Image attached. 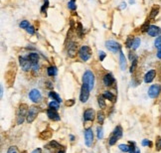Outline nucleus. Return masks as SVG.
<instances>
[{"label": "nucleus", "mask_w": 161, "mask_h": 153, "mask_svg": "<svg viewBox=\"0 0 161 153\" xmlns=\"http://www.w3.org/2000/svg\"><path fill=\"white\" fill-rule=\"evenodd\" d=\"M58 153H66V152H65V150H59Z\"/></svg>", "instance_id": "864d4df0"}, {"label": "nucleus", "mask_w": 161, "mask_h": 153, "mask_svg": "<svg viewBox=\"0 0 161 153\" xmlns=\"http://www.w3.org/2000/svg\"><path fill=\"white\" fill-rule=\"evenodd\" d=\"M157 49H158V50H157L156 56H157V58H158V59H161V47L157 48Z\"/></svg>", "instance_id": "de8ad7c7"}, {"label": "nucleus", "mask_w": 161, "mask_h": 153, "mask_svg": "<svg viewBox=\"0 0 161 153\" xmlns=\"http://www.w3.org/2000/svg\"><path fill=\"white\" fill-rule=\"evenodd\" d=\"M103 85L105 87H111L113 84L115 83V79L110 73H108L103 76Z\"/></svg>", "instance_id": "f8f14e48"}, {"label": "nucleus", "mask_w": 161, "mask_h": 153, "mask_svg": "<svg viewBox=\"0 0 161 153\" xmlns=\"http://www.w3.org/2000/svg\"><path fill=\"white\" fill-rule=\"evenodd\" d=\"M129 153H140V150H139L138 148H137L136 146H134L133 148H132V150H131V151L129 152Z\"/></svg>", "instance_id": "49530a36"}, {"label": "nucleus", "mask_w": 161, "mask_h": 153, "mask_svg": "<svg viewBox=\"0 0 161 153\" xmlns=\"http://www.w3.org/2000/svg\"><path fill=\"white\" fill-rule=\"evenodd\" d=\"M137 61H138V59H135L134 61L131 62V67H130V70H129V72L131 73H134V71H135L136 69V66H137Z\"/></svg>", "instance_id": "c9c22d12"}, {"label": "nucleus", "mask_w": 161, "mask_h": 153, "mask_svg": "<svg viewBox=\"0 0 161 153\" xmlns=\"http://www.w3.org/2000/svg\"><path fill=\"white\" fill-rule=\"evenodd\" d=\"M27 58L28 60L31 62L32 65H35V64H39V55L38 53H30L27 55Z\"/></svg>", "instance_id": "6ab92c4d"}, {"label": "nucleus", "mask_w": 161, "mask_h": 153, "mask_svg": "<svg viewBox=\"0 0 161 153\" xmlns=\"http://www.w3.org/2000/svg\"><path fill=\"white\" fill-rule=\"evenodd\" d=\"M18 59H19V64L20 66H21V69L24 72H29L30 70L32 69V64H31V62L28 60L27 56L26 57L20 56Z\"/></svg>", "instance_id": "6e6552de"}, {"label": "nucleus", "mask_w": 161, "mask_h": 153, "mask_svg": "<svg viewBox=\"0 0 161 153\" xmlns=\"http://www.w3.org/2000/svg\"><path fill=\"white\" fill-rule=\"evenodd\" d=\"M68 8L72 11L77 10V4H76V0H70L68 2Z\"/></svg>", "instance_id": "c85d7f7f"}, {"label": "nucleus", "mask_w": 161, "mask_h": 153, "mask_svg": "<svg viewBox=\"0 0 161 153\" xmlns=\"http://www.w3.org/2000/svg\"><path fill=\"white\" fill-rule=\"evenodd\" d=\"M7 153H19V151L16 146H10L7 150Z\"/></svg>", "instance_id": "a19ab883"}, {"label": "nucleus", "mask_w": 161, "mask_h": 153, "mask_svg": "<svg viewBox=\"0 0 161 153\" xmlns=\"http://www.w3.org/2000/svg\"><path fill=\"white\" fill-rule=\"evenodd\" d=\"M155 147H156L157 151H161V136L156 137V141H155Z\"/></svg>", "instance_id": "f704fd0d"}, {"label": "nucleus", "mask_w": 161, "mask_h": 153, "mask_svg": "<svg viewBox=\"0 0 161 153\" xmlns=\"http://www.w3.org/2000/svg\"><path fill=\"white\" fill-rule=\"evenodd\" d=\"M76 55H77V44L75 42H69L68 56L70 58H75Z\"/></svg>", "instance_id": "dca6fc26"}, {"label": "nucleus", "mask_w": 161, "mask_h": 153, "mask_svg": "<svg viewBox=\"0 0 161 153\" xmlns=\"http://www.w3.org/2000/svg\"><path fill=\"white\" fill-rule=\"evenodd\" d=\"M49 145H51L53 148H61V144H60L59 142H57L56 140H52Z\"/></svg>", "instance_id": "58836bf2"}, {"label": "nucleus", "mask_w": 161, "mask_h": 153, "mask_svg": "<svg viewBox=\"0 0 161 153\" xmlns=\"http://www.w3.org/2000/svg\"><path fill=\"white\" fill-rule=\"evenodd\" d=\"M85 144L88 147H90L93 143V132L92 128H87L85 129Z\"/></svg>", "instance_id": "1a4fd4ad"}, {"label": "nucleus", "mask_w": 161, "mask_h": 153, "mask_svg": "<svg viewBox=\"0 0 161 153\" xmlns=\"http://www.w3.org/2000/svg\"><path fill=\"white\" fill-rule=\"evenodd\" d=\"M105 57H106V54L105 53V52H103V51H98V58H100V62H103V60L105 59Z\"/></svg>", "instance_id": "79ce46f5"}, {"label": "nucleus", "mask_w": 161, "mask_h": 153, "mask_svg": "<svg viewBox=\"0 0 161 153\" xmlns=\"http://www.w3.org/2000/svg\"><path fill=\"white\" fill-rule=\"evenodd\" d=\"M119 66H120L121 71H124V70L126 69V66H127L126 58H125V56H124V54L123 53V51L119 52Z\"/></svg>", "instance_id": "f3484780"}, {"label": "nucleus", "mask_w": 161, "mask_h": 153, "mask_svg": "<svg viewBox=\"0 0 161 153\" xmlns=\"http://www.w3.org/2000/svg\"><path fill=\"white\" fill-rule=\"evenodd\" d=\"M49 6H50L49 0H44V4L42 5V7H41V13H42V14H45Z\"/></svg>", "instance_id": "cd10ccee"}, {"label": "nucleus", "mask_w": 161, "mask_h": 153, "mask_svg": "<svg viewBox=\"0 0 161 153\" xmlns=\"http://www.w3.org/2000/svg\"><path fill=\"white\" fill-rule=\"evenodd\" d=\"M29 98L32 100L33 102L37 103V102H41V98H42V95L41 93L39 92L37 89H33L30 90L29 93Z\"/></svg>", "instance_id": "9d476101"}, {"label": "nucleus", "mask_w": 161, "mask_h": 153, "mask_svg": "<svg viewBox=\"0 0 161 153\" xmlns=\"http://www.w3.org/2000/svg\"><path fill=\"white\" fill-rule=\"evenodd\" d=\"M49 97H50L53 100H56V102H62V98L58 95V93H56V92H50V93H49Z\"/></svg>", "instance_id": "5701e85b"}, {"label": "nucleus", "mask_w": 161, "mask_h": 153, "mask_svg": "<svg viewBox=\"0 0 161 153\" xmlns=\"http://www.w3.org/2000/svg\"><path fill=\"white\" fill-rule=\"evenodd\" d=\"M78 55H79V58L82 60L83 62H87L92 58V49L90 47L87 45L82 46L79 51H78Z\"/></svg>", "instance_id": "f03ea898"}, {"label": "nucleus", "mask_w": 161, "mask_h": 153, "mask_svg": "<svg viewBox=\"0 0 161 153\" xmlns=\"http://www.w3.org/2000/svg\"><path fill=\"white\" fill-rule=\"evenodd\" d=\"M158 12H159V7H157V6L153 7V8L151 9V11H150V14H149L150 19H154V18L157 16Z\"/></svg>", "instance_id": "393cba45"}, {"label": "nucleus", "mask_w": 161, "mask_h": 153, "mask_svg": "<svg viewBox=\"0 0 161 153\" xmlns=\"http://www.w3.org/2000/svg\"><path fill=\"white\" fill-rule=\"evenodd\" d=\"M47 84H48V88H52V85H51V83H50V82H48Z\"/></svg>", "instance_id": "6e6d98bb"}, {"label": "nucleus", "mask_w": 161, "mask_h": 153, "mask_svg": "<svg viewBox=\"0 0 161 153\" xmlns=\"http://www.w3.org/2000/svg\"><path fill=\"white\" fill-rule=\"evenodd\" d=\"M134 146H135V143L134 142H130V144H119L118 148L123 152H130Z\"/></svg>", "instance_id": "a211bd4d"}, {"label": "nucleus", "mask_w": 161, "mask_h": 153, "mask_svg": "<svg viewBox=\"0 0 161 153\" xmlns=\"http://www.w3.org/2000/svg\"><path fill=\"white\" fill-rule=\"evenodd\" d=\"M113 135H115L116 137H118V138H120V137H123V127H121L120 125H118L115 129H113Z\"/></svg>", "instance_id": "aec40b11"}, {"label": "nucleus", "mask_w": 161, "mask_h": 153, "mask_svg": "<svg viewBox=\"0 0 161 153\" xmlns=\"http://www.w3.org/2000/svg\"><path fill=\"white\" fill-rule=\"evenodd\" d=\"M26 31H27V32L29 33L30 35H34V34H35V32H36V29H35L34 26H31V25H30V27L28 28V29H26Z\"/></svg>", "instance_id": "37998d69"}, {"label": "nucleus", "mask_w": 161, "mask_h": 153, "mask_svg": "<svg viewBox=\"0 0 161 153\" xmlns=\"http://www.w3.org/2000/svg\"><path fill=\"white\" fill-rule=\"evenodd\" d=\"M133 41H134V38L133 37H131V36H129L128 38L126 39V41H125V47L126 48H131L132 47V44H133Z\"/></svg>", "instance_id": "7c9ffc66"}, {"label": "nucleus", "mask_w": 161, "mask_h": 153, "mask_svg": "<svg viewBox=\"0 0 161 153\" xmlns=\"http://www.w3.org/2000/svg\"><path fill=\"white\" fill-rule=\"evenodd\" d=\"M119 8H120L121 10L125 9V8H126V3H125V2H121V3H120V6H119Z\"/></svg>", "instance_id": "09e8293b"}, {"label": "nucleus", "mask_w": 161, "mask_h": 153, "mask_svg": "<svg viewBox=\"0 0 161 153\" xmlns=\"http://www.w3.org/2000/svg\"><path fill=\"white\" fill-rule=\"evenodd\" d=\"M77 30H78V32H79L80 38H82V36H83V26H82V24H80V23H79V24H78Z\"/></svg>", "instance_id": "c03bdc74"}, {"label": "nucleus", "mask_w": 161, "mask_h": 153, "mask_svg": "<svg viewBox=\"0 0 161 153\" xmlns=\"http://www.w3.org/2000/svg\"><path fill=\"white\" fill-rule=\"evenodd\" d=\"M97 134H98V139H103V129L102 126H98Z\"/></svg>", "instance_id": "72a5a7b5"}, {"label": "nucleus", "mask_w": 161, "mask_h": 153, "mask_svg": "<svg viewBox=\"0 0 161 153\" xmlns=\"http://www.w3.org/2000/svg\"><path fill=\"white\" fill-rule=\"evenodd\" d=\"M49 108L58 110L59 108H60V102H56V100H52V102L49 103Z\"/></svg>", "instance_id": "bb28decb"}, {"label": "nucleus", "mask_w": 161, "mask_h": 153, "mask_svg": "<svg viewBox=\"0 0 161 153\" xmlns=\"http://www.w3.org/2000/svg\"><path fill=\"white\" fill-rule=\"evenodd\" d=\"M118 137H116L115 135H113V134H111L110 137V139H108V144L113 146V145H115V144L116 143V141H118Z\"/></svg>", "instance_id": "473e14b6"}, {"label": "nucleus", "mask_w": 161, "mask_h": 153, "mask_svg": "<svg viewBox=\"0 0 161 153\" xmlns=\"http://www.w3.org/2000/svg\"><path fill=\"white\" fill-rule=\"evenodd\" d=\"M140 43H141V41H140V38H138V37L134 38L133 44H132V47H131L132 50H136V49L139 47Z\"/></svg>", "instance_id": "c756f323"}, {"label": "nucleus", "mask_w": 161, "mask_h": 153, "mask_svg": "<svg viewBox=\"0 0 161 153\" xmlns=\"http://www.w3.org/2000/svg\"><path fill=\"white\" fill-rule=\"evenodd\" d=\"M3 92H4V90H3V85H1V98L3 97Z\"/></svg>", "instance_id": "3c124183"}, {"label": "nucleus", "mask_w": 161, "mask_h": 153, "mask_svg": "<svg viewBox=\"0 0 161 153\" xmlns=\"http://www.w3.org/2000/svg\"><path fill=\"white\" fill-rule=\"evenodd\" d=\"M160 93H161V85L158 84H155V85H150L147 94H148V97L150 98H156L159 97Z\"/></svg>", "instance_id": "0eeeda50"}, {"label": "nucleus", "mask_w": 161, "mask_h": 153, "mask_svg": "<svg viewBox=\"0 0 161 153\" xmlns=\"http://www.w3.org/2000/svg\"><path fill=\"white\" fill-rule=\"evenodd\" d=\"M75 105V100H68V102H66L67 106H72V105Z\"/></svg>", "instance_id": "a18cd8bd"}, {"label": "nucleus", "mask_w": 161, "mask_h": 153, "mask_svg": "<svg viewBox=\"0 0 161 153\" xmlns=\"http://www.w3.org/2000/svg\"><path fill=\"white\" fill-rule=\"evenodd\" d=\"M142 146H148V147H151L152 146V142L148 140V139H143L141 142Z\"/></svg>", "instance_id": "ea45409f"}, {"label": "nucleus", "mask_w": 161, "mask_h": 153, "mask_svg": "<svg viewBox=\"0 0 161 153\" xmlns=\"http://www.w3.org/2000/svg\"><path fill=\"white\" fill-rule=\"evenodd\" d=\"M134 2H135V1H134V0H129V3H130V4H133Z\"/></svg>", "instance_id": "5fc2aeb1"}, {"label": "nucleus", "mask_w": 161, "mask_h": 153, "mask_svg": "<svg viewBox=\"0 0 161 153\" xmlns=\"http://www.w3.org/2000/svg\"><path fill=\"white\" fill-rule=\"evenodd\" d=\"M83 84L89 85L90 90L93 89V87H95V74L92 71L87 70L84 73V75H83Z\"/></svg>", "instance_id": "7ed1b4c3"}, {"label": "nucleus", "mask_w": 161, "mask_h": 153, "mask_svg": "<svg viewBox=\"0 0 161 153\" xmlns=\"http://www.w3.org/2000/svg\"><path fill=\"white\" fill-rule=\"evenodd\" d=\"M103 97H105V100H110V102H115V97L113 95V93L108 92V90H106V92L103 93Z\"/></svg>", "instance_id": "4be33fe9"}, {"label": "nucleus", "mask_w": 161, "mask_h": 153, "mask_svg": "<svg viewBox=\"0 0 161 153\" xmlns=\"http://www.w3.org/2000/svg\"><path fill=\"white\" fill-rule=\"evenodd\" d=\"M28 110H29V107H28V105H26V103L20 105L19 108H18V111H17V117H16L17 124H22L24 122L25 117H27Z\"/></svg>", "instance_id": "f257e3e1"}, {"label": "nucleus", "mask_w": 161, "mask_h": 153, "mask_svg": "<svg viewBox=\"0 0 161 153\" xmlns=\"http://www.w3.org/2000/svg\"><path fill=\"white\" fill-rule=\"evenodd\" d=\"M90 88L88 85L83 84L82 88H80V100L82 102H87L90 97Z\"/></svg>", "instance_id": "423d86ee"}, {"label": "nucleus", "mask_w": 161, "mask_h": 153, "mask_svg": "<svg viewBox=\"0 0 161 153\" xmlns=\"http://www.w3.org/2000/svg\"><path fill=\"white\" fill-rule=\"evenodd\" d=\"M147 34L150 37H158V36L161 35V28L156 25H150L149 29L147 31Z\"/></svg>", "instance_id": "9b49d317"}, {"label": "nucleus", "mask_w": 161, "mask_h": 153, "mask_svg": "<svg viewBox=\"0 0 161 153\" xmlns=\"http://www.w3.org/2000/svg\"><path fill=\"white\" fill-rule=\"evenodd\" d=\"M105 98L103 97V95H100L98 97V105H100V108H105L106 106V103H105Z\"/></svg>", "instance_id": "a878e982"}, {"label": "nucleus", "mask_w": 161, "mask_h": 153, "mask_svg": "<svg viewBox=\"0 0 161 153\" xmlns=\"http://www.w3.org/2000/svg\"><path fill=\"white\" fill-rule=\"evenodd\" d=\"M105 47L108 51L111 53H118V52L121 51V45L116 41L113 40H108L105 42Z\"/></svg>", "instance_id": "20e7f679"}, {"label": "nucleus", "mask_w": 161, "mask_h": 153, "mask_svg": "<svg viewBox=\"0 0 161 153\" xmlns=\"http://www.w3.org/2000/svg\"><path fill=\"white\" fill-rule=\"evenodd\" d=\"M70 139H71V141H74L75 140V136L71 134V135H70Z\"/></svg>", "instance_id": "603ef678"}, {"label": "nucleus", "mask_w": 161, "mask_h": 153, "mask_svg": "<svg viewBox=\"0 0 161 153\" xmlns=\"http://www.w3.org/2000/svg\"><path fill=\"white\" fill-rule=\"evenodd\" d=\"M105 115L103 111H98L97 113V119H98V122L100 124H103L105 122Z\"/></svg>", "instance_id": "b1692460"}, {"label": "nucleus", "mask_w": 161, "mask_h": 153, "mask_svg": "<svg viewBox=\"0 0 161 153\" xmlns=\"http://www.w3.org/2000/svg\"><path fill=\"white\" fill-rule=\"evenodd\" d=\"M32 153H42V150H41V148H36L33 150Z\"/></svg>", "instance_id": "8fccbe9b"}, {"label": "nucleus", "mask_w": 161, "mask_h": 153, "mask_svg": "<svg viewBox=\"0 0 161 153\" xmlns=\"http://www.w3.org/2000/svg\"><path fill=\"white\" fill-rule=\"evenodd\" d=\"M149 21H146L144 23L143 25L141 26V31L142 32H147V31H148V29H149Z\"/></svg>", "instance_id": "e433bc0d"}, {"label": "nucleus", "mask_w": 161, "mask_h": 153, "mask_svg": "<svg viewBox=\"0 0 161 153\" xmlns=\"http://www.w3.org/2000/svg\"><path fill=\"white\" fill-rule=\"evenodd\" d=\"M95 117V111L93 108H88L84 112V120L85 121H93Z\"/></svg>", "instance_id": "ddd939ff"}, {"label": "nucleus", "mask_w": 161, "mask_h": 153, "mask_svg": "<svg viewBox=\"0 0 161 153\" xmlns=\"http://www.w3.org/2000/svg\"><path fill=\"white\" fill-rule=\"evenodd\" d=\"M47 116L53 121H59L60 119H61L58 111L56 110H52V108H49V110H47Z\"/></svg>", "instance_id": "4468645a"}, {"label": "nucleus", "mask_w": 161, "mask_h": 153, "mask_svg": "<svg viewBox=\"0 0 161 153\" xmlns=\"http://www.w3.org/2000/svg\"><path fill=\"white\" fill-rule=\"evenodd\" d=\"M155 77H156V71H155V70H149V71L144 75V83L150 84L151 82H153Z\"/></svg>", "instance_id": "2eb2a0df"}, {"label": "nucleus", "mask_w": 161, "mask_h": 153, "mask_svg": "<svg viewBox=\"0 0 161 153\" xmlns=\"http://www.w3.org/2000/svg\"><path fill=\"white\" fill-rule=\"evenodd\" d=\"M154 46L156 48H159L161 47V35L158 36V37H156V39H155L154 41Z\"/></svg>", "instance_id": "4c0bfd02"}, {"label": "nucleus", "mask_w": 161, "mask_h": 153, "mask_svg": "<svg viewBox=\"0 0 161 153\" xmlns=\"http://www.w3.org/2000/svg\"><path fill=\"white\" fill-rule=\"evenodd\" d=\"M19 27L22 28V29L26 30V29H28V28L30 27V23H29V21H27V20H23V21L20 22Z\"/></svg>", "instance_id": "2f4dec72"}, {"label": "nucleus", "mask_w": 161, "mask_h": 153, "mask_svg": "<svg viewBox=\"0 0 161 153\" xmlns=\"http://www.w3.org/2000/svg\"><path fill=\"white\" fill-rule=\"evenodd\" d=\"M39 113V107L35 105H32L29 107V110H28V115L27 117H26V120H27L28 123H32L33 121L35 120L36 117H37Z\"/></svg>", "instance_id": "39448f33"}, {"label": "nucleus", "mask_w": 161, "mask_h": 153, "mask_svg": "<svg viewBox=\"0 0 161 153\" xmlns=\"http://www.w3.org/2000/svg\"><path fill=\"white\" fill-rule=\"evenodd\" d=\"M57 73H58V70H57L56 66H50L47 68V74H48V76L54 77L57 75Z\"/></svg>", "instance_id": "412c9836"}]
</instances>
